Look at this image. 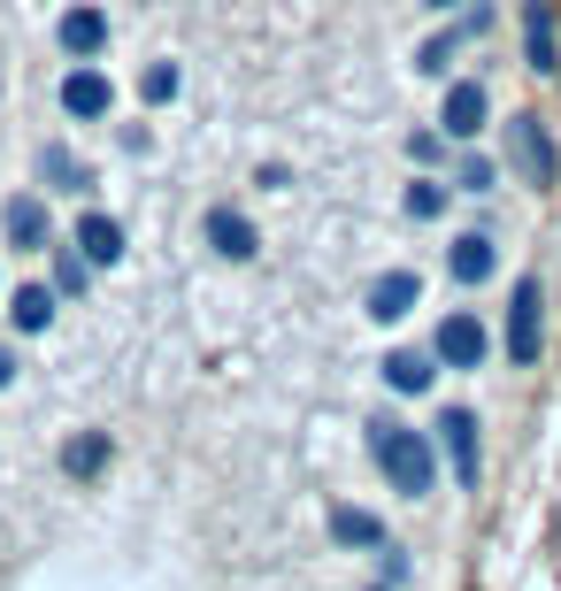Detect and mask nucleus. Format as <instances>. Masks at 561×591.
<instances>
[{"instance_id": "1", "label": "nucleus", "mask_w": 561, "mask_h": 591, "mask_svg": "<svg viewBox=\"0 0 561 591\" xmlns=\"http://www.w3.org/2000/svg\"><path fill=\"white\" fill-rule=\"evenodd\" d=\"M370 461L384 468V484L400 492V499H431V484H438V453L431 439L415 431V423H370Z\"/></svg>"}, {"instance_id": "2", "label": "nucleus", "mask_w": 561, "mask_h": 591, "mask_svg": "<svg viewBox=\"0 0 561 591\" xmlns=\"http://www.w3.org/2000/svg\"><path fill=\"white\" fill-rule=\"evenodd\" d=\"M508 369H531L539 353H547V293H539V277H516V293H508Z\"/></svg>"}, {"instance_id": "3", "label": "nucleus", "mask_w": 561, "mask_h": 591, "mask_svg": "<svg viewBox=\"0 0 561 591\" xmlns=\"http://www.w3.org/2000/svg\"><path fill=\"white\" fill-rule=\"evenodd\" d=\"M508 161H516V177H523V184H539V192L561 177L554 139H547V124H539V116H508Z\"/></svg>"}, {"instance_id": "4", "label": "nucleus", "mask_w": 561, "mask_h": 591, "mask_svg": "<svg viewBox=\"0 0 561 591\" xmlns=\"http://www.w3.org/2000/svg\"><path fill=\"white\" fill-rule=\"evenodd\" d=\"M431 353H438L446 369H485V353H493V338H485V323H477L469 307H454V315L438 323V338H431Z\"/></svg>"}, {"instance_id": "5", "label": "nucleus", "mask_w": 561, "mask_h": 591, "mask_svg": "<svg viewBox=\"0 0 561 591\" xmlns=\"http://www.w3.org/2000/svg\"><path fill=\"white\" fill-rule=\"evenodd\" d=\"M0 231H8L15 254H46V246H54V223H46V200H39V192H8Z\"/></svg>"}, {"instance_id": "6", "label": "nucleus", "mask_w": 561, "mask_h": 591, "mask_svg": "<svg viewBox=\"0 0 561 591\" xmlns=\"http://www.w3.org/2000/svg\"><path fill=\"white\" fill-rule=\"evenodd\" d=\"M485 23H493V8H462V23H454V31H431V39L415 46V70H423V77H446V62H454V54H462Z\"/></svg>"}, {"instance_id": "7", "label": "nucleus", "mask_w": 561, "mask_h": 591, "mask_svg": "<svg viewBox=\"0 0 561 591\" xmlns=\"http://www.w3.org/2000/svg\"><path fill=\"white\" fill-rule=\"evenodd\" d=\"M108 101H116V85H108L93 62H77V70L62 77V116H77V124H100V116H108Z\"/></svg>"}, {"instance_id": "8", "label": "nucleus", "mask_w": 561, "mask_h": 591, "mask_svg": "<svg viewBox=\"0 0 561 591\" xmlns=\"http://www.w3.org/2000/svg\"><path fill=\"white\" fill-rule=\"evenodd\" d=\"M485 116H493L485 85H477V77H454V85H446V108H438L446 139H477V131H485Z\"/></svg>"}, {"instance_id": "9", "label": "nucleus", "mask_w": 561, "mask_h": 591, "mask_svg": "<svg viewBox=\"0 0 561 591\" xmlns=\"http://www.w3.org/2000/svg\"><path fill=\"white\" fill-rule=\"evenodd\" d=\"M70 246H77V254H85L93 270H116V262H124V223H116V215H100V208H85V215H77V239H70Z\"/></svg>"}, {"instance_id": "10", "label": "nucleus", "mask_w": 561, "mask_h": 591, "mask_svg": "<svg viewBox=\"0 0 561 591\" xmlns=\"http://www.w3.org/2000/svg\"><path fill=\"white\" fill-rule=\"evenodd\" d=\"M523 62H531L539 77L561 70V39H554V8H547V0H523Z\"/></svg>"}, {"instance_id": "11", "label": "nucleus", "mask_w": 561, "mask_h": 591, "mask_svg": "<svg viewBox=\"0 0 561 591\" xmlns=\"http://www.w3.org/2000/svg\"><path fill=\"white\" fill-rule=\"evenodd\" d=\"M208 246H215L223 262H254V254H262L254 223H246V215H239L231 200H223V208H208Z\"/></svg>"}, {"instance_id": "12", "label": "nucleus", "mask_w": 561, "mask_h": 591, "mask_svg": "<svg viewBox=\"0 0 561 591\" xmlns=\"http://www.w3.org/2000/svg\"><path fill=\"white\" fill-rule=\"evenodd\" d=\"M54 39H62L70 62H93V54L108 46V15H100V8H70V15L54 23Z\"/></svg>"}, {"instance_id": "13", "label": "nucleus", "mask_w": 561, "mask_h": 591, "mask_svg": "<svg viewBox=\"0 0 561 591\" xmlns=\"http://www.w3.org/2000/svg\"><path fill=\"white\" fill-rule=\"evenodd\" d=\"M493 270H500V254H493L485 231H462V239L446 246V277H454V285H485Z\"/></svg>"}, {"instance_id": "14", "label": "nucleus", "mask_w": 561, "mask_h": 591, "mask_svg": "<svg viewBox=\"0 0 561 591\" xmlns=\"http://www.w3.org/2000/svg\"><path fill=\"white\" fill-rule=\"evenodd\" d=\"M438 439L454 453V476L477 484V415H469V408H446V415H438Z\"/></svg>"}, {"instance_id": "15", "label": "nucleus", "mask_w": 561, "mask_h": 591, "mask_svg": "<svg viewBox=\"0 0 561 591\" xmlns=\"http://www.w3.org/2000/svg\"><path fill=\"white\" fill-rule=\"evenodd\" d=\"M415 293H423L415 270H384V277L370 285V315H377V323H400V315L415 307Z\"/></svg>"}, {"instance_id": "16", "label": "nucleus", "mask_w": 561, "mask_h": 591, "mask_svg": "<svg viewBox=\"0 0 561 591\" xmlns=\"http://www.w3.org/2000/svg\"><path fill=\"white\" fill-rule=\"evenodd\" d=\"M39 184H46V192H93V169L70 147H39Z\"/></svg>"}, {"instance_id": "17", "label": "nucleus", "mask_w": 561, "mask_h": 591, "mask_svg": "<svg viewBox=\"0 0 561 591\" xmlns=\"http://www.w3.org/2000/svg\"><path fill=\"white\" fill-rule=\"evenodd\" d=\"M331 538H339V546H354V553H362V546H384V523H377V515H362V507H331Z\"/></svg>"}, {"instance_id": "18", "label": "nucleus", "mask_w": 561, "mask_h": 591, "mask_svg": "<svg viewBox=\"0 0 561 591\" xmlns=\"http://www.w3.org/2000/svg\"><path fill=\"white\" fill-rule=\"evenodd\" d=\"M8 315H15V330H46L54 323V285H15Z\"/></svg>"}, {"instance_id": "19", "label": "nucleus", "mask_w": 561, "mask_h": 591, "mask_svg": "<svg viewBox=\"0 0 561 591\" xmlns=\"http://www.w3.org/2000/svg\"><path fill=\"white\" fill-rule=\"evenodd\" d=\"M85 285H93V262L77 246H54V299H85Z\"/></svg>"}, {"instance_id": "20", "label": "nucleus", "mask_w": 561, "mask_h": 591, "mask_svg": "<svg viewBox=\"0 0 561 591\" xmlns=\"http://www.w3.org/2000/svg\"><path fill=\"white\" fill-rule=\"evenodd\" d=\"M384 384L392 392H431V353H384Z\"/></svg>"}, {"instance_id": "21", "label": "nucleus", "mask_w": 561, "mask_h": 591, "mask_svg": "<svg viewBox=\"0 0 561 591\" xmlns=\"http://www.w3.org/2000/svg\"><path fill=\"white\" fill-rule=\"evenodd\" d=\"M446 192H454V184H438V177H415V184H407V200H400V208H407V215H415V223H438V215H446Z\"/></svg>"}, {"instance_id": "22", "label": "nucleus", "mask_w": 561, "mask_h": 591, "mask_svg": "<svg viewBox=\"0 0 561 591\" xmlns=\"http://www.w3.org/2000/svg\"><path fill=\"white\" fill-rule=\"evenodd\" d=\"M62 468H70V476H100V468H108V439H100V431H93V439H70L62 445Z\"/></svg>"}, {"instance_id": "23", "label": "nucleus", "mask_w": 561, "mask_h": 591, "mask_svg": "<svg viewBox=\"0 0 561 591\" xmlns=\"http://www.w3.org/2000/svg\"><path fill=\"white\" fill-rule=\"evenodd\" d=\"M178 85H186V70H178V62H155V70L139 77V93H147V101H178Z\"/></svg>"}, {"instance_id": "24", "label": "nucleus", "mask_w": 561, "mask_h": 591, "mask_svg": "<svg viewBox=\"0 0 561 591\" xmlns=\"http://www.w3.org/2000/svg\"><path fill=\"white\" fill-rule=\"evenodd\" d=\"M454 192H493V161H485V154H469V161H462V177H454Z\"/></svg>"}, {"instance_id": "25", "label": "nucleus", "mask_w": 561, "mask_h": 591, "mask_svg": "<svg viewBox=\"0 0 561 591\" xmlns=\"http://www.w3.org/2000/svg\"><path fill=\"white\" fill-rule=\"evenodd\" d=\"M438 147H446L438 131H415V139H407V154H415V161H438Z\"/></svg>"}, {"instance_id": "26", "label": "nucleus", "mask_w": 561, "mask_h": 591, "mask_svg": "<svg viewBox=\"0 0 561 591\" xmlns=\"http://www.w3.org/2000/svg\"><path fill=\"white\" fill-rule=\"evenodd\" d=\"M15 369H23V361H15V346H8V338H0V392H8V384H15Z\"/></svg>"}, {"instance_id": "27", "label": "nucleus", "mask_w": 561, "mask_h": 591, "mask_svg": "<svg viewBox=\"0 0 561 591\" xmlns=\"http://www.w3.org/2000/svg\"><path fill=\"white\" fill-rule=\"evenodd\" d=\"M423 8H438V15H446V8H469V0H423Z\"/></svg>"}, {"instance_id": "28", "label": "nucleus", "mask_w": 561, "mask_h": 591, "mask_svg": "<svg viewBox=\"0 0 561 591\" xmlns=\"http://www.w3.org/2000/svg\"><path fill=\"white\" fill-rule=\"evenodd\" d=\"M377 591H384V584H377Z\"/></svg>"}]
</instances>
